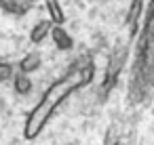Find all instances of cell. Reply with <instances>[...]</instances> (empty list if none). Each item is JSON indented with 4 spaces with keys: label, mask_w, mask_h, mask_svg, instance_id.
Wrapping results in <instances>:
<instances>
[{
    "label": "cell",
    "mask_w": 154,
    "mask_h": 145,
    "mask_svg": "<svg viewBox=\"0 0 154 145\" xmlns=\"http://www.w3.org/2000/svg\"><path fill=\"white\" fill-rule=\"evenodd\" d=\"M95 78V63L89 57L78 59L76 63L70 65V70L59 76L38 99V103L30 109L26 124H23V137L28 141H34L51 122V118L55 116V111L61 107V103L72 97L76 90L89 86Z\"/></svg>",
    "instance_id": "6da1fadb"
},
{
    "label": "cell",
    "mask_w": 154,
    "mask_h": 145,
    "mask_svg": "<svg viewBox=\"0 0 154 145\" xmlns=\"http://www.w3.org/2000/svg\"><path fill=\"white\" fill-rule=\"evenodd\" d=\"M154 86V2L146 9V21L141 28L137 55L131 74V95L139 99L148 88Z\"/></svg>",
    "instance_id": "7a4b0ae2"
},
{
    "label": "cell",
    "mask_w": 154,
    "mask_h": 145,
    "mask_svg": "<svg viewBox=\"0 0 154 145\" xmlns=\"http://www.w3.org/2000/svg\"><path fill=\"white\" fill-rule=\"evenodd\" d=\"M146 11V2H131V7H129V13H127V28H129V36H131V40L135 38V34H137V25H139V15Z\"/></svg>",
    "instance_id": "3957f363"
},
{
    "label": "cell",
    "mask_w": 154,
    "mask_h": 145,
    "mask_svg": "<svg viewBox=\"0 0 154 145\" xmlns=\"http://www.w3.org/2000/svg\"><path fill=\"white\" fill-rule=\"evenodd\" d=\"M53 34V23L49 21V19H42V21H38L36 25H32V32H30V40L34 42V44H40L45 38H49Z\"/></svg>",
    "instance_id": "277c9868"
},
{
    "label": "cell",
    "mask_w": 154,
    "mask_h": 145,
    "mask_svg": "<svg viewBox=\"0 0 154 145\" xmlns=\"http://www.w3.org/2000/svg\"><path fill=\"white\" fill-rule=\"evenodd\" d=\"M45 4H47V11H49V21L55 28H61L66 23V13L61 9V4L55 2V0H49V2H45Z\"/></svg>",
    "instance_id": "5b68a950"
},
{
    "label": "cell",
    "mask_w": 154,
    "mask_h": 145,
    "mask_svg": "<svg viewBox=\"0 0 154 145\" xmlns=\"http://www.w3.org/2000/svg\"><path fill=\"white\" fill-rule=\"evenodd\" d=\"M53 40H55V44H57V49H61V51H66V49H72V38H70V34L63 30V28H53Z\"/></svg>",
    "instance_id": "8992f818"
},
{
    "label": "cell",
    "mask_w": 154,
    "mask_h": 145,
    "mask_svg": "<svg viewBox=\"0 0 154 145\" xmlns=\"http://www.w3.org/2000/svg\"><path fill=\"white\" fill-rule=\"evenodd\" d=\"M0 9H5L9 13H15V15H23L32 9V2H7V0H2L0 2Z\"/></svg>",
    "instance_id": "52a82bcc"
},
{
    "label": "cell",
    "mask_w": 154,
    "mask_h": 145,
    "mask_svg": "<svg viewBox=\"0 0 154 145\" xmlns=\"http://www.w3.org/2000/svg\"><path fill=\"white\" fill-rule=\"evenodd\" d=\"M38 65H40V57H38L36 53H32V55H28V57L21 61V72H23V74H28V72L36 70Z\"/></svg>",
    "instance_id": "ba28073f"
},
{
    "label": "cell",
    "mask_w": 154,
    "mask_h": 145,
    "mask_svg": "<svg viewBox=\"0 0 154 145\" xmlns=\"http://www.w3.org/2000/svg\"><path fill=\"white\" fill-rule=\"evenodd\" d=\"M103 145H118V130H116V126H114V124H112V126L106 130Z\"/></svg>",
    "instance_id": "9c48e42d"
},
{
    "label": "cell",
    "mask_w": 154,
    "mask_h": 145,
    "mask_svg": "<svg viewBox=\"0 0 154 145\" xmlns=\"http://www.w3.org/2000/svg\"><path fill=\"white\" fill-rule=\"evenodd\" d=\"M15 86H17V90H19V93H28V86H30V84H28V80H26V78L17 76V78H15Z\"/></svg>",
    "instance_id": "30bf717a"
}]
</instances>
